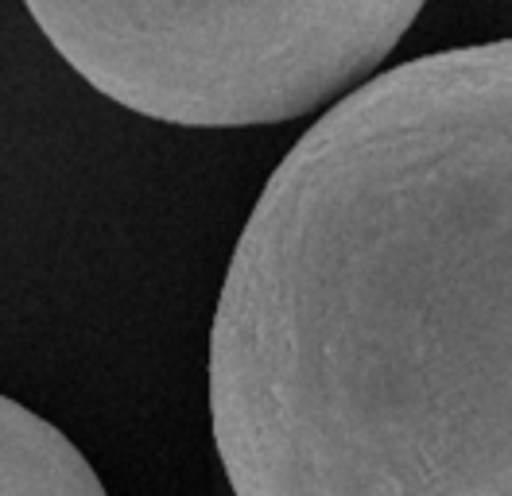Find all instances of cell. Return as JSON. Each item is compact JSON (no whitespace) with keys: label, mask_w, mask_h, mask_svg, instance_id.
Returning a JSON list of instances; mask_svg holds the SVG:
<instances>
[{"label":"cell","mask_w":512,"mask_h":496,"mask_svg":"<svg viewBox=\"0 0 512 496\" xmlns=\"http://www.w3.org/2000/svg\"><path fill=\"white\" fill-rule=\"evenodd\" d=\"M59 59L179 128L307 117L369 82L427 0H24Z\"/></svg>","instance_id":"7a4b0ae2"},{"label":"cell","mask_w":512,"mask_h":496,"mask_svg":"<svg viewBox=\"0 0 512 496\" xmlns=\"http://www.w3.org/2000/svg\"><path fill=\"white\" fill-rule=\"evenodd\" d=\"M210 423L233 496H512V39L373 74L280 159Z\"/></svg>","instance_id":"6da1fadb"},{"label":"cell","mask_w":512,"mask_h":496,"mask_svg":"<svg viewBox=\"0 0 512 496\" xmlns=\"http://www.w3.org/2000/svg\"><path fill=\"white\" fill-rule=\"evenodd\" d=\"M0 496H109L55 423L0 392Z\"/></svg>","instance_id":"3957f363"}]
</instances>
